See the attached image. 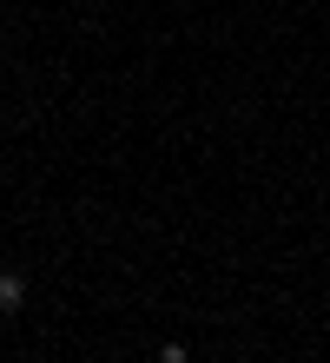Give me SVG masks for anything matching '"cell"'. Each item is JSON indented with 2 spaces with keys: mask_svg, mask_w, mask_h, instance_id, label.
<instances>
[{
  "mask_svg": "<svg viewBox=\"0 0 330 363\" xmlns=\"http://www.w3.org/2000/svg\"><path fill=\"white\" fill-rule=\"evenodd\" d=\"M20 304H27V277H20V271H0V317H13Z\"/></svg>",
  "mask_w": 330,
  "mask_h": 363,
  "instance_id": "obj_1",
  "label": "cell"
},
{
  "mask_svg": "<svg viewBox=\"0 0 330 363\" xmlns=\"http://www.w3.org/2000/svg\"><path fill=\"white\" fill-rule=\"evenodd\" d=\"M159 363H185V344H159Z\"/></svg>",
  "mask_w": 330,
  "mask_h": 363,
  "instance_id": "obj_2",
  "label": "cell"
}]
</instances>
